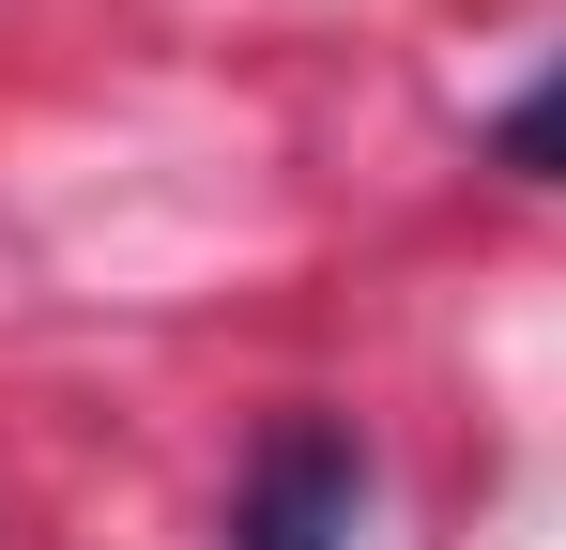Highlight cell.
<instances>
[{
	"label": "cell",
	"instance_id": "obj_1",
	"mask_svg": "<svg viewBox=\"0 0 566 550\" xmlns=\"http://www.w3.org/2000/svg\"><path fill=\"white\" fill-rule=\"evenodd\" d=\"M353 520H368V458L322 413H291L230 489V550H353Z\"/></svg>",
	"mask_w": 566,
	"mask_h": 550
},
{
	"label": "cell",
	"instance_id": "obj_2",
	"mask_svg": "<svg viewBox=\"0 0 566 550\" xmlns=\"http://www.w3.org/2000/svg\"><path fill=\"white\" fill-rule=\"evenodd\" d=\"M490 154H505V169H536V183H566V62L521 92L505 123H490Z\"/></svg>",
	"mask_w": 566,
	"mask_h": 550
}]
</instances>
